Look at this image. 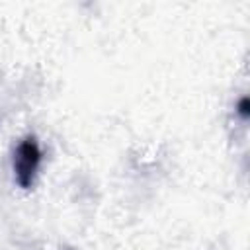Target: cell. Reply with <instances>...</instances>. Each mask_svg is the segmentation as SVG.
Listing matches in <instances>:
<instances>
[{"instance_id": "cell-1", "label": "cell", "mask_w": 250, "mask_h": 250, "mask_svg": "<svg viewBox=\"0 0 250 250\" xmlns=\"http://www.w3.org/2000/svg\"><path fill=\"white\" fill-rule=\"evenodd\" d=\"M39 160H41V152H39V146L33 139H27L18 146L16 158H14V168H16L18 182L23 188H27L31 184L33 174L39 166Z\"/></svg>"}]
</instances>
